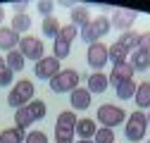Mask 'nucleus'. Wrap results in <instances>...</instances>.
<instances>
[{
    "label": "nucleus",
    "instance_id": "f257e3e1",
    "mask_svg": "<svg viewBox=\"0 0 150 143\" xmlns=\"http://www.w3.org/2000/svg\"><path fill=\"white\" fill-rule=\"evenodd\" d=\"M148 131V115L143 110H134L129 117H126V127H124V136L129 143H138L143 141Z\"/></svg>",
    "mask_w": 150,
    "mask_h": 143
},
{
    "label": "nucleus",
    "instance_id": "f03ea898",
    "mask_svg": "<svg viewBox=\"0 0 150 143\" xmlns=\"http://www.w3.org/2000/svg\"><path fill=\"white\" fill-rule=\"evenodd\" d=\"M33 84L29 79H19L14 86H12V91L7 93V105L12 107V110H19V107H26L31 100H33Z\"/></svg>",
    "mask_w": 150,
    "mask_h": 143
},
{
    "label": "nucleus",
    "instance_id": "7ed1b4c3",
    "mask_svg": "<svg viewBox=\"0 0 150 143\" xmlns=\"http://www.w3.org/2000/svg\"><path fill=\"white\" fill-rule=\"evenodd\" d=\"M79 36V29L74 24H67L60 29V33L55 36V43H52V57L57 60H64L69 52H71V41Z\"/></svg>",
    "mask_w": 150,
    "mask_h": 143
},
{
    "label": "nucleus",
    "instance_id": "20e7f679",
    "mask_svg": "<svg viewBox=\"0 0 150 143\" xmlns=\"http://www.w3.org/2000/svg\"><path fill=\"white\" fill-rule=\"evenodd\" d=\"M79 79H81V74L76 69H62L50 79V91L52 93H67V91L71 93L74 88H79Z\"/></svg>",
    "mask_w": 150,
    "mask_h": 143
},
{
    "label": "nucleus",
    "instance_id": "39448f33",
    "mask_svg": "<svg viewBox=\"0 0 150 143\" xmlns=\"http://www.w3.org/2000/svg\"><path fill=\"white\" fill-rule=\"evenodd\" d=\"M124 119H126V112L119 105L105 103V105L98 107V122L103 124V129H115V127H119V124H124Z\"/></svg>",
    "mask_w": 150,
    "mask_h": 143
},
{
    "label": "nucleus",
    "instance_id": "423d86ee",
    "mask_svg": "<svg viewBox=\"0 0 150 143\" xmlns=\"http://www.w3.org/2000/svg\"><path fill=\"white\" fill-rule=\"evenodd\" d=\"M17 50L24 55V60H33V62H38L43 60L45 55V48H43V41L41 38H33V36H22L19 38V45H17Z\"/></svg>",
    "mask_w": 150,
    "mask_h": 143
},
{
    "label": "nucleus",
    "instance_id": "0eeeda50",
    "mask_svg": "<svg viewBox=\"0 0 150 143\" xmlns=\"http://www.w3.org/2000/svg\"><path fill=\"white\" fill-rule=\"evenodd\" d=\"M86 62H88V67L91 69H96V72H100L110 60H107V45L105 43H93V45H88V52H86Z\"/></svg>",
    "mask_w": 150,
    "mask_h": 143
},
{
    "label": "nucleus",
    "instance_id": "6e6552de",
    "mask_svg": "<svg viewBox=\"0 0 150 143\" xmlns=\"http://www.w3.org/2000/svg\"><path fill=\"white\" fill-rule=\"evenodd\" d=\"M36 76L38 79H45V81H50L57 72H62V67H60V60L57 57H52V55H45L43 60H38L36 62Z\"/></svg>",
    "mask_w": 150,
    "mask_h": 143
},
{
    "label": "nucleus",
    "instance_id": "1a4fd4ad",
    "mask_svg": "<svg viewBox=\"0 0 150 143\" xmlns=\"http://www.w3.org/2000/svg\"><path fill=\"white\" fill-rule=\"evenodd\" d=\"M134 67L129 64V60H122V62H115V67H112V72H110V84L112 86H119V84H124V81H129V79H134Z\"/></svg>",
    "mask_w": 150,
    "mask_h": 143
},
{
    "label": "nucleus",
    "instance_id": "9d476101",
    "mask_svg": "<svg viewBox=\"0 0 150 143\" xmlns=\"http://www.w3.org/2000/svg\"><path fill=\"white\" fill-rule=\"evenodd\" d=\"M136 12L134 10H115V14H112V19H110V24L115 26L117 31H131V26H134V22H136Z\"/></svg>",
    "mask_w": 150,
    "mask_h": 143
},
{
    "label": "nucleus",
    "instance_id": "9b49d317",
    "mask_svg": "<svg viewBox=\"0 0 150 143\" xmlns=\"http://www.w3.org/2000/svg\"><path fill=\"white\" fill-rule=\"evenodd\" d=\"M19 38H22V36L17 33V31H12L10 26H0V50H5V52L17 50Z\"/></svg>",
    "mask_w": 150,
    "mask_h": 143
},
{
    "label": "nucleus",
    "instance_id": "f8f14e48",
    "mask_svg": "<svg viewBox=\"0 0 150 143\" xmlns=\"http://www.w3.org/2000/svg\"><path fill=\"white\" fill-rule=\"evenodd\" d=\"M91 100H93V96L88 93V88H74L69 93V103H71L74 110H88Z\"/></svg>",
    "mask_w": 150,
    "mask_h": 143
},
{
    "label": "nucleus",
    "instance_id": "ddd939ff",
    "mask_svg": "<svg viewBox=\"0 0 150 143\" xmlns=\"http://www.w3.org/2000/svg\"><path fill=\"white\" fill-rule=\"evenodd\" d=\"M110 86V79L107 74H103V72H93V74L88 76V93H105Z\"/></svg>",
    "mask_w": 150,
    "mask_h": 143
},
{
    "label": "nucleus",
    "instance_id": "4468645a",
    "mask_svg": "<svg viewBox=\"0 0 150 143\" xmlns=\"http://www.w3.org/2000/svg\"><path fill=\"white\" fill-rule=\"evenodd\" d=\"M96 131H98V124L91 117H81L76 122V129H74V134H79V138H86V141L96 136Z\"/></svg>",
    "mask_w": 150,
    "mask_h": 143
},
{
    "label": "nucleus",
    "instance_id": "2eb2a0df",
    "mask_svg": "<svg viewBox=\"0 0 150 143\" xmlns=\"http://www.w3.org/2000/svg\"><path fill=\"white\" fill-rule=\"evenodd\" d=\"M76 122H79L76 112H74V110H64V112H60V115H57V122H55V129L74 131V129H76Z\"/></svg>",
    "mask_w": 150,
    "mask_h": 143
},
{
    "label": "nucleus",
    "instance_id": "dca6fc26",
    "mask_svg": "<svg viewBox=\"0 0 150 143\" xmlns=\"http://www.w3.org/2000/svg\"><path fill=\"white\" fill-rule=\"evenodd\" d=\"M134 100L138 105V110H148V107H150V81H143V84L136 86Z\"/></svg>",
    "mask_w": 150,
    "mask_h": 143
},
{
    "label": "nucleus",
    "instance_id": "f3484780",
    "mask_svg": "<svg viewBox=\"0 0 150 143\" xmlns=\"http://www.w3.org/2000/svg\"><path fill=\"white\" fill-rule=\"evenodd\" d=\"M138 38H141V33L138 31H124V33H119V45L126 50V52H136L138 50Z\"/></svg>",
    "mask_w": 150,
    "mask_h": 143
},
{
    "label": "nucleus",
    "instance_id": "a211bd4d",
    "mask_svg": "<svg viewBox=\"0 0 150 143\" xmlns=\"http://www.w3.org/2000/svg\"><path fill=\"white\" fill-rule=\"evenodd\" d=\"M88 22H91V10H88L86 5L71 7V22H69V24H74L76 29H81V26H86Z\"/></svg>",
    "mask_w": 150,
    "mask_h": 143
},
{
    "label": "nucleus",
    "instance_id": "6ab92c4d",
    "mask_svg": "<svg viewBox=\"0 0 150 143\" xmlns=\"http://www.w3.org/2000/svg\"><path fill=\"white\" fill-rule=\"evenodd\" d=\"M5 64H7V69L14 74V72H22V69H24L26 60H24V55H22L19 50H10L7 57H5Z\"/></svg>",
    "mask_w": 150,
    "mask_h": 143
},
{
    "label": "nucleus",
    "instance_id": "aec40b11",
    "mask_svg": "<svg viewBox=\"0 0 150 143\" xmlns=\"http://www.w3.org/2000/svg\"><path fill=\"white\" fill-rule=\"evenodd\" d=\"M129 64L134 67V72H145V69L150 67V52H141V50L131 52V60H129Z\"/></svg>",
    "mask_w": 150,
    "mask_h": 143
},
{
    "label": "nucleus",
    "instance_id": "412c9836",
    "mask_svg": "<svg viewBox=\"0 0 150 143\" xmlns=\"http://www.w3.org/2000/svg\"><path fill=\"white\" fill-rule=\"evenodd\" d=\"M91 29H93V33H96V38L100 41L103 36H105V33L112 29V24H110V19H107L105 14H98L96 19H91Z\"/></svg>",
    "mask_w": 150,
    "mask_h": 143
},
{
    "label": "nucleus",
    "instance_id": "4be33fe9",
    "mask_svg": "<svg viewBox=\"0 0 150 143\" xmlns=\"http://www.w3.org/2000/svg\"><path fill=\"white\" fill-rule=\"evenodd\" d=\"M31 124H33V117L29 115V110H26V107H19V110H14V127H17V129L26 131Z\"/></svg>",
    "mask_w": 150,
    "mask_h": 143
},
{
    "label": "nucleus",
    "instance_id": "5701e85b",
    "mask_svg": "<svg viewBox=\"0 0 150 143\" xmlns=\"http://www.w3.org/2000/svg\"><path fill=\"white\" fill-rule=\"evenodd\" d=\"M24 138H26V134L17 127L3 129V134H0V143H24Z\"/></svg>",
    "mask_w": 150,
    "mask_h": 143
},
{
    "label": "nucleus",
    "instance_id": "b1692460",
    "mask_svg": "<svg viewBox=\"0 0 150 143\" xmlns=\"http://www.w3.org/2000/svg\"><path fill=\"white\" fill-rule=\"evenodd\" d=\"M12 31H17V33H26L29 29H31V17L26 14V12H22V14H14L12 17V26H10Z\"/></svg>",
    "mask_w": 150,
    "mask_h": 143
},
{
    "label": "nucleus",
    "instance_id": "393cba45",
    "mask_svg": "<svg viewBox=\"0 0 150 143\" xmlns=\"http://www.w3.org/2000/svg\"><path fill=\"white\" fill-rule=\"evenodd\" d=\"M60 29H62V26H60V22L55 19V17H45L43 24H41V31L48 36V38H52V41H55V36L60 33Z\"/></svg>",
    "mask_w": 150,
    "mask_h": 143
},
{
    "label": "nucleus",
    "instance_id": "a878e982",
    "mask_svg": "<svg viewBox=\"0 0 150 143\" xmlns=\"http://www.w3.org/2000/svg\"><path fill=\"white\" fill-rule=\"evenodd\" d=\"M136 86H138V84H136L134 79H129V81L119 84V86H117V98H119V100H129V98H134Z\"/></svg>",
    "mask_w": 150,
    "mask_h": 143
},
{
    "label": "nucleus",
    "instance_id": "bb28decb",
    "mask_svg": "<svg viewBox=\"0 0 150 143\" xmlns=\"http://www.w3.org/2000/svg\"><path fill=\"white\" fill-rule=\"evenodd\" d=\"M26 110H29V115L33 117V122H38V119H43V117H45L48 107H45V103H43V100H31V103L26 105Z\"/></svg>",
    "mask_w": 150,
    "mask_h": 143
},
{
    "label": "nucleus",
    "instance_id": "cd10ccee",
    "mask_svg": "<svg viewBox=\"0 0 150 143\" xmlns=\"http://www.w3.org/2000/svg\"><path fill=\"white\" fill-rule=\"evenodd\" d=\"M107 60H112V62H122V60H126V50H124L119 43L107 45Z\"/></svg>",
    "mask_w": 150,
    "mask_h": 143
},
{
    "label": "nucleus",
    "instance_id": "c85d7f7f",
    "mask_svg": "<svg viewBox=\"0 0 150 143\" xmlns=\"http://www.w3.org/2000/svg\"><path fill=\"white\" fill-rule=\"evenodd\" d=\"M93 143H115V131L112 129H98L93 136Z\"/></svg>",
    "mask_w": 150,
    "mask_h": 143
},
{
    "label": "nucleus",
    "instance_id": "c756f323",
    "mask_svg": "<svg viewBox=\"0 0 150 143\" xmlns=\"http://www.w3.org/2000/svg\"><path fill=\"white\" fill-rule=\"evenodd\" d=\"M10 84H12V72L7 69L5 57H0V88H5V86H10Z\"/></svg>",
    "mask_w": 150,
    "mask_h": 143
},
{
    "label": "nucleus",
    "instance_id": "7c9ffc66",
    "mask_svg": "<svg viewBox=\"0 0 150 143\" xmlns=\"http://www.w3.org/2000/svg\"><path fill=\"white\" fill-rule=\"evenodd\" d=\"M55 143H74V131L55 129Z\"/></svg>",
    "mask_w": 150,
    "mask_h": 143
},
{
    "label": "nucleus",
    "instance_id": "2f4dec72",
    "mask_svg": "<svg viewBox=\"0 0 150 143\" xmlns=\"http://www.w3.org/2000/svg\"><path fill=\"white\" fill-rule=\"evenodd\" d=\"M36 10H38L43 14V19L45 17H52V10H55V3H50V0H41L38 5H36Z\"/></svg>",
    "mask_w": 150,
    "mask_h": 143
},
{
    "label": "nucleus",
    "instance_id": "473e14b6",
    "mask_svg": "<svg viewBox=\"0 0 150 143\" xmlns=\"http://www.w3.org/2000/svg\"><path fill=\"white\" fill-rule=\"evenodd\" d=\"M24 143H48V136L43 131H29L26 138H24Z\"/></svg>",
    "mask_w": 150,
    "mask_h": 143
},
{
    "label": "nucleus",
    "instance_id": "72a5a7b5",
    "mask_svg": "<svg viewBox=\"0 0 150 143\" xmlns=\"http://www.w3.org/2000/svg\"><path fill=\"white\" fill-rule=\"evenodd\" d=\"M138 50H141V52H150V31H143V33H141Z\"/></svg>",
    "mask_w": 150,
    "mask_h": 143
},
{
    "label": "nucleus",
    "instance_id": "f704fd0d",
    "mask_svg": "<svg viewBox=\"0 0 150 143\" xmlns=\"http://www.w3.org/2000/svg\"><path fill=\"white\" fill-rule=\"evenodd\" d=\"M14 10H17V14H22V12L26 10V3H17V5H14Z\"/></svg>",
    "mask_w": 150,
    "mask_h": 143
},
{
    "label": "nucleus",
    "instance_id": "c9c22d12",
    "mask_svg": "<svg viewBox=\"0 0 150 143\" xmlns=\"http://www.w3.org/2000/svg\"><path fill=\"white\" fill-rule=\"evenodd\" d=\"M3 22H5V7L0 5V24H3Z\"/></svg>",
    "mask_w": 150,
    "mask_h": 143
},
{
    "label": "nucleus",
    "instance_id": "e433bc0d",
    "mask_svg": "<svg viewBox=\"0 0 150 143\" xmlns=\"http://www.w3.org/2000/svg\"><path fill=\"white\" fill-rule=\"evenodd\" d=\"M74 143H93V138H88V141L86 138H79V141H74Z\"/></svg>",
    "mask_w": 150,
    "mask_h": 143
},
{
    "label": "nucleus",
    "instance_id": "4c0bfd02",
    "mask_svg": "<svg viewBox=\"0 0 150 143\" xmlns=\"http://www.w3.org/2000/svg\"><path fill=\"white\" fill-rule=\"evenodd\" d=\"M148 127H150V107H148Z\"/></svg>",
    "mask_w": 150,
    "mask_h": 143
},
{
    "label": "nucleus",
    "instance_id": "58836bf2",
    "mask_svg": "<svg viewBox=\"0 0 150 143\" xmlns=\"http://www.w3.org/2000/svg\"><path fill=\"white\" fill-rule=\"evenodd\" d=\"M148 143H150V138H148Z\"/></svg>",
    "mask_w": 150,
    "mask_h": 143
}]
</instances>
